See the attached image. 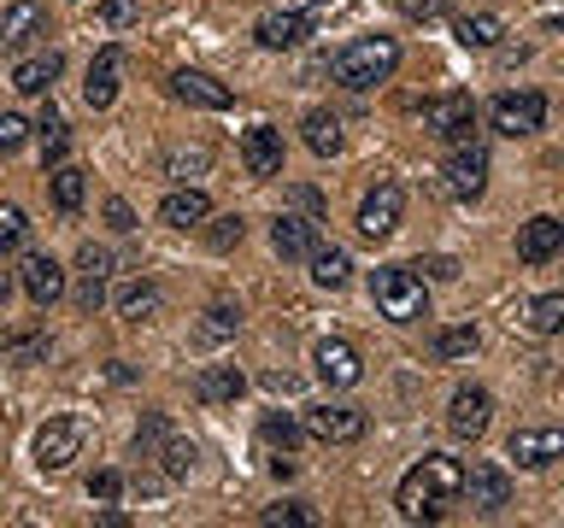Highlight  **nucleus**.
I'll return each instance as SVG.
<instances>
[{
    "label": "nucleus",
    "instance_id": "nucleus-51",
    "mask_svg": "<svg viewBox=\"0 0 564 528\" xmlns=\"http://www.w3.org/2000/svg\"><path fill=\"white\" fill-rule=\"evenodd\" d=\"M0 435H7V405H0Z\"/></svg>",
    "mask_w": 564,
    "mask_h": 528
},
{
    "label": "nucleus",
    "instance_id": "nucleus-12",
    "mask_svg": "<svg viewBox=\"0 0 564 528\" xmlns=\"http://www.w3.org/2000/svg\"><path fill=\"white\" fill-rule=\"evenodd\" d=\"M312 364H317V382L324 387H359L365 382V359H359V346H347V341H317Z\"/></svg>",
    "mask_w": 564,
    "mask_h": 528
},
{
    "label": "nucleus",
    "instance_id": "nucleus-45",
    "mask_svg": "<svg viewBox=\"0 0 564 528\" xmlns=\"http://www.w3.org/2000/svg\"><path fill=\"white\" fill-rule=\"evenodd\" d=\"M77 306H83V311H100V306H106V276H83V282H77Z\"/></svg>",
    "mask_w": 564,
    "mask_h": 528
},
{
    "label": "nucleus",
    "instance_id": "nucleus-44",
    "mask_svg": "<svg viewBox=\"0 0 564 528\" xmlns=\"http://www.w3.org/2000/svg\"><path fill=\"white\" fill-rule=\"evenodd\" d=\"M118 493H123V475H118V470H95V475H88V499L112 505Z\"/></svg>",
    "mask_w": 564,
    "mask_h": 528
},
{
    "label": "nucleus",
    "instance_id": "nucleus-37",
    "mask_svg": "<svg viewBox=\"0 0 564 528\" xmlns=\"http://www.w3.org/2000/svg\"><path fill=\"white\" fill-rule=\"evenodd\" d=\"M159 458H165V475H171V482H183V475L194 470V440L165 435V452H159Z\"/></svg>",
    "mask_w": 564,
    "mask_h": 528
},
{
    "label": "nucleus",
    "instance_id": "nucleus-28",
    "mask_svg": "<svg viewBox=\"0 0 564 528\" xmlns=\"http://www.w3.org/2000/svg\"><path fill=\"white\" fill-rule=\"evenodd\" d=\"M453 35H458V42H465V47L488 53V47H500L506 24H500V18H494V12H465V18H458V24H453Z\"/></svg>",
    "mask_w": 564,
    "mask_h": 528
},
{
    "label": "nucleus",
    "instance_id": "nucleus-38",
    "mask_svg": "<svg viewBox=\"0 0 564 528\" xmlns=\"http://www.w3.org/2000/svg\"><path fill=\"white\" fill-rule=\"evenodd\" d=\"M241 235H247V223L229 211V218H212V229H206V246L212 253H229V246H241Z\"/></svg>",
    "mask_w": 564,
    "mask_h": 528
},
{
    "label": "nucleus",
    "instance_id": "nucleus-13",
    "mask_svg": "<svg viewBox=\"0 0 564 528\" xmlns=\"http://www.w3.org/2000/svg\"><path fill=\"white\" fill-rule=\"evenodd\" d=\"M171 100L200 106V112H224L236 95H229V82H218L212 70H171Z\"/></svg>",
    "mask_w": 564,
    "mask_h": 528
},
{
    "label": "nucleus",
    "instance_id": "nucleus-39",
    "mask_svg": "<svg viewBox=\"0 0 564 528\" xmlns=\"http://www.w3.org/2000/svg\"><path fill=\"white\" fill-rule=\"evenodd\" d=\"M30 235V218L18 206H0V253H12V246H24Z\"/></svg>",
    "mask_w": 564,
    "mask_h": 528
},
{
    "label": "nucleus",
    "instance_id": "nucleus-42",
    "mask_svg": "<svg viewBox=\"0 0 564 528\" xmlns=\"http://www.w3.org/2000/svg\"><path fill=\"white\" fill-rule=\"evenodd\" d=\"M30 130H35L30 118H18V112H0V153H18V147L30 141Z\"/></svg>",
    "mask_w": 564,
    "mask_h": 528
},
{
    "label": "nucleus",
    "instance_id": "nucleus-48",
    "mask_svg": "<svg viewBox=\"0 0 564 528\" xmlns=\"http://www.w3.org/2000/svg\"><path fill=\"white\" fill-rule=\"evenodd\" d=\"M294 206L306 211V218H324V200H317V188H294Z\"/></svg>",
    "mask_w": 564,
    "mask_h": 528
},
{
    "label": "nucleus",
    "instance_id": "nucleus-21",
    "mask_svg": "<svg viewBox=\"0 0 564 528\" xmlns=\"http://www.w3.org/2000/svg\"><path fill=\"white\" fill-rule=\"evenodd\" d=\"M564 253V223L558 218H529L518 229V258L523 264H553Z\"/></svg>",
    "mask_w": 564,
    "mask_h": 528
},
{
    "label": "nucleus",
    "instance_id": "nucleus-36",
    "mask_svg": "<svg viewBox=\"0 0 564 528\" xmlns=\"http://www.w3.org/2000/svg\"><path fill=\"white\" fill-rule=\"evenodd\" d=\"M206 165H212V147H176V153L165 158V176L188 183V176H206Z\"/></svg>",
    "mask_w": 564,
    "mask_h": 528
},
{
    "label": "nucleus",
    "instance_id": "nucleus-22",
    "mask_svg": "<svg viewBox=\"0 0 564 528\" xmlns=\"http://www.w3.org/2000/svg\"><path fill=\"white\" fill-rule=\"evenodd\" d=\"M212 218V200H206V194L200 188H171L165 194V200H159V223H171V229H200Z\"/></svg>",
    "mask_w": 564,
    "mask_h": 528
},
{
    "label": "nucleus",
    "instance_id": "nucleus-6",
    "mask_svg": "<svg viewBox=\"0 0 564 528\" xmlns=\"http://www.w3.org/2000/svg\"><path fill=\"white\" fill-rule=\"evenodd\" d=\"M77 452H83V422L77 417H53V422L35 429V470H42V475L70 470V458H77Z\"/></svg>",
    "mask_w": 564,
    "mask_h": 528
},
{
    "label": "nucleus",
    "instance_id": "nucleus-49",
    "mask_svg": "<svg viewBox=\"0 0 564 528\" xmlns=\"http://www.w3.org/2000/svg\"><path fill=\"white\" fill-rule=\"evenodd\" d=\"M417 271H430V276H441V282H453V276H458V264H453V258H430V264H417Z\"/></svg>",
    "mask_w": 564,
    "mask_h": 528
},
{
    "label": "nucleus",
    "instance_id": "nucleus-14",
    "mask_svg": "<svg viewBox=\"0 0 564 528\" xmlns=\"http://www.w3.org/2000/svg\"><path fill=\"white\" fill-rule=\"evenodd\" d=\"M488 417H494V394H488V387H458V394L447 399V429L458 440H476L488 429Z\"/></svg>",
    "mask_w": 564,
    "mask_h": 528
},
{
    "label": "nucleus",
    "instance_id": "nucleus-33",
    "mask_svg": "<svg viewBox=\"0 0 564 528\" xmlns=\"http://www.w3.org/2000/svg\"><path fill=\"white\" fill-rule=\"evenodd\" d=\"M236 329H241V311H236V306H212L200 323H194V341H200V346H218V341H229Z\"/></svg>",
    "mask_w": 564,
    "mask_h": 528
},
{
    "label": "nucleus",
    "instance_id": "nucleus-27",
    "mask_svg": "<svg viewBox=\"0 0 564 528\" xmlns=\"http://www.w3.org/2000/svg\"><path fill=\"white\" fill-rule=\"evenodd\" d=\"M300 130H306V147H312L317 158H335V153H341V118L324 112V106H312Z\"/></svg>",
    "mask_w": 564,
    "mask_h": 528
},
{
    "label": "nucleus",
    "instance_id": "nucleus-23",
    "mask_svg": "<svg viewBox=\"0 0 564 528\" xmlns=\"http://www.w3.org/2000/svg\"><path fill=\"white\" fill-rule=\"evenodd\" d=\"M247 394V376L236 364H206L200 376H194V399L200 405H236Z\"/></svg>",
    "mask_w": 564,
    "mask_h": 528
},
{
    "label": "nucleus",
    "instance_id": "nucleus-47",
    "mask_svg": "<svg viewBox=\"0 0 564 528\" xmlns=\"http://www.w3.org/2000/svg\"><path fill=\"white\" fill-rule=\"evenodd\" d=\"M106 223H112L118 235H130V229H135V211H130V200H118V194H112V200H106Z\"/></svg>",
    "mask_w": 564,
    "mask_h": 528
},
{
    "label": "nucleus",
    "instance_id": "nucleus-29",
    "mask_svg": "<svg viewBox=\"0 0 564 528\" xmlns=\"http://www.w3.org/2000/svg\"><path fill=\"white\" fill-rule=\"evenodd\" d=\"M347 276H352V258L341 253V246L317 241L312 246V282H317V288H347Z\"/></svg>",
    "mask_w": 564,
    "mask_h": 528
},
{
    "label": "nucleus",
    "instance_id": "nucleus-7",
    "mask_svg": "<svg viewBox=\"0 0 564 528\" xmlns=\"http://www.w3.org/2000/svg\"><path fill=\"white\" fill-rule=\"evenodd\" d=\"M400 211H405V188L400 183H377L359 200V235L365 241H388L400 229Z\"/></svg>",
    "mask_w": 564,
    "mask_h": 528
},
{
    "label": "nucleus",
    "instance_id": "nucleus-41",
    "mask_svg": "<svg viewBox=\"0 0 564 528\" xmlns=\"http://www.w3.org/2000/svg\"><path fill=\"white\" fill-rule=\"evenodd\" d=\"M141 18V0H100V24L106 30H130Z\"/></svg>",
    "mask_w": 564,
    "mask_h": 528
},
{
    "label": "nucleus",
    "instance_id": "nucleus-2",
    "mask_svg": "<svg viewBox=\"0 0 564 528\" xmlns=\"http://www.w3.org/2000/svg\"><path fill=\"white\" fill-rule=\"evenodd\" d=\"M394 70H400V42L394 35H359V42H347L341 53H335V82L352 88V95L388 82Z\"/></svg>",
    "mask_w": 564,
    "mask_h": 528
},
{
    "label": "nucleus",
    "instance_id": "nucleus-26",
    "mask_svg": "<svg viewBox=\"0 0 564 528\" xmlns=\"http://www.w3.org/2000/svg\"><path fill=\"white\" fill-rule=\"evenodd\" d=\"M0 352H7L12 364H35V359H47L53 341H47V323H18L7 329V341H0Z\"/></svg>",
    "mask_w": 564,
    "mask_h": 528
},
{
    "label": "nucleus",
    "instance_id": "nucleus-17",
    "mask_svg": "<svg viewBox=\"0 0 564 528\" xmlns=\"http://www.w3.org/2000/svg\"><path fill=\"white\" fill-rule=\"evenodd\" d=\"M118 77H123V53L118 47H100L95 59H88V77H83V100L106 112V106L118 100Z\"/></svg>",
    "mask_w": 564,
    "mask_h": 528
},
{
    "label": "nucleus",
    "instance_id": "nucleus-20",
    "mask_svg": "<svg viewBox=\"0 0 564 528\" xmlns=\"http://www.w3.org/2000/svg\"><path fill=\"white\" fill-rule=\"evenodd\" d=\"M241 165H247V176H282V130L253 123L241 135Z\"/></svg>",
    "mask_w": 564,
    "mask_h": 528
},
{
    "label": "nucleus",
    "instance_id": "nucleus-30",
    "mask_svg": "<svg viewBox=\"0 0 564 528\" xmlns=\"http://www.w3.org/2000/svg\"><path fill=\"white\" fill-rule=\"evenodd\" d=\"M83 200H88V170H77V165H53V206L65 211H83Z\"/></svg>",
    "mask_w": 564,
    "mask_h": 528
},
{
    "label": "nucleus",
    "instance_id": "nucleus-18",
    "mask_svg": "<svg viewBox=\"0 0 564 528\" xmlns=\"http://www.w3.org/2000/svg\"><path fill=\"white\" fill-rule=\"evenodd\" d=\"M259 47H271V53H282V47H300L312 35V18L300 12V7H276V12H264L259 18Z\"/></svg>",
    "mask_w": 564,
    "mask_h": 528
},
{
    "label": "nucleus",
    "instance_id": "nucleus-5",
    "mask_svg": "<svg viewBox=\"0 0 564 528\" xmlns=\"http://www.w3.org/2000/svg\"><path fill=\"white\" fill-rule=\"evenodd\" d=\"M488 123H494L500 135H511V141H518V135H535L541 123H546V100L535 95V88H506V95L488 106Z\"/></svg>",
    "mask_w": 564,
    "mask_h": 528
},
{
    "label": "nucleus",
    "instance_id": "nucleus-25",
    "mask_svg": "<svg viewBox=\"0 0 564 528\" xmlns=\"http://www.w3.org/2000/svg\"><path fill=\"white\" fill-rule=\"evenodd\" d=\"M271 246H276V258H312L317 218H276L271 223Z\"/></svg>",
    "mask_w": 564,
    "mask_h": 528
},
{
    "label": "nucleus",
    "instance_id": "nucleus-35",
    "mask_svg": "<svg viewBox=\"0 0 564 528\" xmlns=\"http://www.w3.org/2000/svg\"><path fill=\"white\" fill-rule=\"evenodd\" d=\"M259 435H264V447H282V452H294L300 447V422L294 417H282V411H264V422H259Z\"/></svg>",
    "mask_w": 564,
    "mask_h": 528
},
{
    "label": "nucleus",
    "instance_id": "nucleus-3",
    "mask_svg": "<svg viewBox=\"0 0 564 528\" xmlns=\"http://www.w3.org/2000/svg\"><path fill=\"white\" fill-rule=\"evenodd\" d=\"M370 299H377V311L388 323H417V317H430V288H423L417 264H388V271L370 276Z\"/></svg>",
    "mask_w": 564,
    "mask_h": 528
},
{
    "label": "nucleus",
    "instance_id": "nucleus-40",
    "mask_svg": "<svg viewBox=\"0 0 564 528\" xmlns=\"http://www.w3.org/2000/svg\"><path fill=\"white\" fill-rule=\"evenodd\" d=\"M77 271H83V276H112V246L83 241V246H77Z\"/></svg>",
    "mask_w": 564,
    "mask_h": 528
},
{
    "label": "nucleus",
    "instance_id": "nucleus-46",
    "mask_svg": "<svg viewBox=\"0 0 564 528\" xmlns=\"http://www.w3.org/2000/svg\"><path fill=\"white\" fill-rule=\"evenodd\" d=\"M394 7H400L405 18H417V24H430V18L447 12V0H394Z\"/></svg>",
    "mask_w": 564,
    "mask_h": 528
},
{
    "label": "nucleus",
    "instance_id": "nucleus-32",
    "mask_svg": "<svg viewBox=\"0 0 564 528\" xmlns=\"http://www.w3.org/2000/svg\"><path fill=\"white\" fill-rule=\"evenodd\" d=\"M476 346H482V334H476V323H453V329H441V334H435V359H441V364L470 359Z\"/></svg>",
    "mask_w": 564,
    "mask_h": 528
},
{
    "label": "nucleus",
    "instance_id": "nucleus-15",
    "mask_svg": "<svg viewBox=\"0 0 564 528\" xmlns=\"http://www.w3.org/2000/svg\"><path fill=\"white\" fill-rule=\"evenodd\" d=\"M441 176H447L453 200H476V194L488 188V153L476 147V141H470V147H453V158H447V170H441Z\"/></svg>",
    "mask_w": 564,
    "mask_h": 528
},
{
    "label": "nucleus",
    "instance_id": "nucleus-19",
    "mask_svg": "<svg viewBox=\"0 0 564 528\" xmlns=\"http://www.w3.org/2000/svg\"><path fill=\"white\" fill-rule=\"evenodd\" d=\"M59 70H65V53L59 47L24 53V59L12 65V88H18V95H47V88L59 82Z\"/></svg>",
    "mask_w": 564,
    "mask_h": 528
},
{
    "label": "nucleus",
    "instance_id": "nucleus-31",
    "mask_svg": "<svg viewBox=\"0 0 564 528\" xmlns=\"http://www.w3.org/2000/svg\"><path fill=\"white\" fill-rule=\"evenodd\" d=\"M35 141H42V165H59V158H65V147H70V130H65V118L53 112V106H47L42 118H35Z\"/></svg>",
    "mask_w": 564,
    "mask_h": 528
},
{
    "label": "nucleus",
    "instance_id": "nucleus-4",
    "mask_svg": "<svg viewBox=\"0 0 564 528\" xmlns=\"http://www.w3.org/2000/svg\"><path fill=\"white\" fill-rule=\"evenodd\" d=\"M423 130H435L447 147H470L476 141V100L470 95H435L423 106Z\"/></svg>",
    "mask_w": 564,
    "mask_h": 528
},
{
    "label": "nucleus",
    "instance_id": "nucleus-16",
    "mask_svg": "<svg viewBox=\"0 0 564 528\" xmlns=\"http://www.w3.org/2000/svg\"><path fill=\"white\" fill-rule=\"evenodd\" d=\"M35 35H47V12L35 7V0H12V7H0V47H7V53L30 47Z\"/></svg>",
    "mask_w": 564,
    "mask_h": 528
},
{
    "label": "nucleus",
    "instance_id": "nucleus-50",
    "mask_svg": "<svg viewBox=\"0 0 564 528\" xmlns=\"http://www.w3.org/2000/svg\"><path fill=\"white\" fill-rule=\"evenodd\" d=\"M12 282H18V276L7 271V264H0V306H7V299H12Z\"/></svg>",
    "mask_w": 564,
    "mask_h": 528
},
{
    "label": "nucleus",
    "instance_id": "nucleus-24",
    "mask_svg": "<svg viewBox=\"0 0 564 528\" xmlns=\"http://www.w3.org/2000/svg\"><path fill=\"white\" fill-rule=\"evenodd\" d=\"M159 299H165V294H159L153 276H130V282L118 288V317H123V323H153V317H159Z\"/></svg>",
    "mask_w": 564,
    "mask_h": 528
},
{
    "label": "nucleus",
    "instance_id": "nucleus-8",
    "mask_svg": "<svg viewBox=\"0 0 564 528\" xmlns=\"http://www.w3.org/2000/svg\"><path fill=\"white\" fill-rule=\"evenodd\" d=\"M306 435L324 440V447H352V440H365V411L359 405H312L306 411Z\"/></svg>",
    "mask_w": 564,
    "mask_h": 528
},
{
    "label": "nucleus",
    "instance_id": "nucleus-43",
    "mask_svg": "<svg viewBox=\"0 0 564 528\" xmlns=\"http://www.w3.org/2000/svg\"><path fill=\"white\" fill-rule=\"evenodd\" d=\"M259 522H271V528H312L317 517H312L306 505H271V510H264Z\"/></svg>",
    "mask_w": 564,
    "mask_h": 528
},
{
    "label": "nucleus",
    "instance_id": "nucleus-11",
    "mask_svg": "<svg viewBox=\"0 0 564 528\" xmlns=\"http://www.w3.org/2000/svg\"><path fill=\"white\" fill-rule=\"evenodd\" d=\"M18 288H24L35 306H53V299H65V264L53 253H30L24 264H18Z\"/></svg>",
    "mask_w": 564,
    "mask_h": 528
},
{
    "label": "nucleus",
    "instance_id": "nucleus-1",
    "mask_svg": "<svg viewBox=\"0 0 564 528\" xmlns=\"http://www.w3.org/2000/svg\"><path fill=\"white\" fill-rule=\"evenodd\" d=\"M458 493H465V464H458L453 452H430V458H417V464L400 475L394 505H400L405 522H441Z\"/></svg>",
    "mask_w": 564,
    "mask_h": 528
},
{
    "label": "nucleus",
    "instance_id": "nucleus-10",
    "mask_svg": "<svg viewBox=\"0 0 564 528\" xmlns=\"http://www.w3.org/2000/svg\"><path fill=\"white\" fill-rule=\"evenodd\" d=\"M458 499H470V510H482V517H500V510L511 505V475L500 464H470Z\"/></svg>",
    "mask_w": 564,
    "mask_h": 528
},
{
    "label": "nucleus",
    "instance_id": "nucleus-34",
    "mask_svg": "<svg viewBox=\"0 0 564 528\" xmlns=\"http://www.w3.org/2000/svg\"><path fill=\"white\" fill-rule=\"evenodd\" d=\"M529 329L535 334H564V294H541L529 306Z\"/></svg>",
    "mask_w": 564,
    "mask_h": 528
},
{
    "label": "nucleus",
    "instance_id": "nucleus-9",
    "mask_svg": "<svg viewBox=\"0 0 564 528\" xmlns=\"http://www.w3.org/2000/svg\"><path fill=\"white\" fill-rule=\"evenodd\" d=\"M506 452L518 458V470H546L564 458V429L558 422H541V429H511Z\"/></svg>",
    "mask_w": 564,
    "mask_h": 528
}]
</instances>
